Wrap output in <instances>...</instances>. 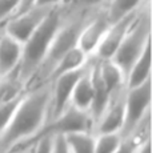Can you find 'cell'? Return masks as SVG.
<instances>
[{"label":"cell","mask_w":152,"mask_h":153,"mask_svg":"<svg viewBox=\"0 0 152 153\" xmlns=\"http://www.w3.org/2000/svg\"><path fill=\"white\" fill-rule=\"evenodd\" d=\"M51 101V89L40 88L23 96L3 132L0 133V152H10L16 144L35 136L44 125Z\"/></svg>","instance_id":"obj_1"},{"label":"cell","mask_w":152,"mask_h":153,"mask_svg":"<svg viewBox=\"0 0 152 153\" xmlns=\"http://www.w3.org/2000/svg\"><path fill=\"white\" fill-rule=\"evenodd\" d=\"M61 25L60 12L55 7L48 11L37 28L23 44V53L20 60V77L23 81L28 80L34 72L44 63L51 43Z\"/></svg>","instance_id":"obj_2"},{"label":"cell","mask_w":152,"mask_h":153,"mask_svg":"<svg viewBox=\"0 0 152 153\" xmlns=\"http://www.w3.org/2000/svg\"><path fill=\"white\" fill-rule=\"evenodd\" d=\"M151 42L150 23L148 20H136L124 36L120 45L111 57V60L120 68L124 77L130 72L132 64L140 56L143 49Z\"/></svg>","instance_id":"obj_3"},{"label":"cell","mask_w":152,"mask_h":153,"mask_svg":"<svg viewBox=\"0 0 152 153\" xmlns=\"http://www.w3.org/2000/svg\"><path fill=\"white\" fill-rule=\"evenodd\" d=\"M91 120L92 116L89 114V112L77 109L69 104L60 114L54 117V121L47 128H42L37 132L39 133L37 137L45 136V134L55 136V134H68L75 133V132H89Z\"/></svg>","instance_id":"obj_4"},{"label":"cell","mask_w":152,"mask_h":153,"mask_svg":"<svg viewBox=\"0 0 152 153\" xmlns=\"http://www.w3.org/2000/svg\"><path fill=\"white\" fill-rule=\"evenodd\" d=\"M151 102V79L133 88H128L124 97V126L123 131L130 132L139 124L148 112Z\"/></svg>","instance_id":"obj_5"},{"label":"cell","mask_w":152,"mask_h":153,"mask_svg":"<svg viewBox=\"0 0 152 153\" xmlns=\"http://www.w3.org/2000/svg\"><path fill=\"white\" fill-rule=\"evenodd\" d=\"M51 8L52 7H45V5H35L24 12L16 13L5 24L4 33L24 44Z\"/></svg>","instance_id":"obj_6"},{"label":"cell","mask_w":152,"mask_h":153,"mask_svg":"<svg viewBox=\"0 0 152 153\" xmlns=\"http://www.w3.org/2000/svg\"><path fill=\"white\" fill-rule=\"evenodd\" d=\"M84 71L86 69L81 68L54 77V87L51 89V101H49L52 109V119L60 114L69 105L74 87Z\"/></svg>","instance_id":"obj_7"},{"label":"cell","mask_w":152,"mask_h":153,"mask_svg":"<svg viewBox=\"0 0 152 153\" xmlns=\"http://www.w3.org/2000/svg\"><path fill=\"white\" fill-rule=\"evenodd\" d=\"M133 22H135V13L132 12L119 19L118 22L111 23L104 37L101 39L100 44L95 51V53L98 55V57L100 60H111V57L116 52L118 47L123 42L124 36L130 31L131 25L133 24Z\"/></svg>","instance_id":"obj_8"},{"label":"cell","mask_w":152,"mask_h":153,"mask_svg":"<svg viewBox=\"0 0 152 153\" xmlns=\"http://www.w3.org/2000/svg\"><path fill=\"white\" fill-rule=\"evenodd\" d=\"M111 23L106 13H101L99 16H96L87 25L81 27L80 32H79L76 45L86 55L95 53L96 48L99 47V44H100L101 39L104 37Z\"/></svg>","instance_id":"obj_9"},{"label":"cell","mask_w":152,"mask_h":153,"mask_svg":"<svg viewBox=\"0 0 152 153\" xmlns=\"http://www.w3.org/2000/svg\"><path fill=\"white\" fill-rule=\"evenodd\" d=\"M80 29H81V25L79 23H74V24H69L67 27H61L60 25L54 40H52L48 52H47L44 63L47 61V63L52 64V67H54V64L66 52H68L71 48H74L76 43H77V36Z\"/></svg>","instance_id":"obj_10"},{"label":"cell","mask_w":152,"mask_h":153,"mask_svg":"<svg viewBox=\"0 0 152 153\" xmlns=\"http://www.w3.org/2000/svg\"><path fill=\"white\" fill-rule=\"evenodd\" d=\"M23 53V44L8 36L0 35V77L10 76L11 72L20 64Z\"/></svg>","instance_id":"obj_11"},{"label":"cell","mask_w":152,"mask_h":153,"mask_svg":"<svg viewBox=\"0 0 152 153\" xmlns=\"http://www.w3.org/2000/svg\"><path fill=\"white\" fill-rule=\"evenodd\" d=\"M99 133H119L124 126V100L108 104L106 111L99 117Z\"/></svg>","instance_id":"obj_12"},{"label":"cell","mask_w":152,"mask_h":153,"mask_svg":"<svg viewBox=\"0 0 152 153\" xmlns=\"http://www.w3.org/2000/svg\"><path fill=\"white\" fill-rule=\"evenodd\" d=\"M151 79V42L145 45L140 56L132 64L130 72L125 76L128 88H133Z\"/></svg>","instance_id":"obj_13"},{"label":"cell","mask_w":152,"mask_h":153,"mask_svg":"<svg viewBox=\"0 0 152 153\" xmlns=\"http://www.w3.org/2000/svg\"><path fill=\"white\" fill-rule=\"evenodd\" d=\"M92 100H93V87H92L91 75H89V71L88 72L84 71L83 75L79 77V80L76 81L74 87L69 104L74 105L77 109L89 112L92 105Z\"/></svg>","instance_id":"obj_14"},{"label":"cell","mask_w":152,"mask_h":153,"mask_svg":"<svg viewBox=\"0 0 152 153\" xmlns=\"http://www.w3.org/2000/svg\"><path fill=\"white\" fill-rule=\"evenodd\" d=\"M88 55H86L77 45L71 48L68 52H66L52 67V77H56L59 75L67 72H74V71L84 68V64L87 61Z\"/></svg>","instance_id":"obj_15"},{"label":"cell","mask_w":152,"mask_h":153,"mask_svg":"<svg viewBox=\"0 0 152 153\" xmlns=\"http://www.w3.org/2000/svg\"><path fill=\"white\" fill-rule=\"evenodd\" d=\"M96 69H98L99 76H100L101 81L106 85L107 91L110 92L111 96L125 81V77L120 71V68L112 60H100L99 64H96Z\"/></svg>","instance_id":"obj_16"},{"label":"cell","mask_w":152,"mask_h":153,"mask_svg":"<svg viewBox=\"0 0 152 153\" xmlns=\"http://www.w3.org/2000/svg\"><path fill=\"white\" fill-rule=\"evenodd\" d=\"M71 153H95V137L89 132L64 134Z\"/></svg>","instance_id":"obj_17"},{"label":"cell","mask_w":152,"mask_h":153,"mask_svg":"<svg viewBox=\"0 0 152 153\" xmlns=\"http://www.w3.org/2000/svg\"><path fill=\"white\" fill-rule=\"evenodd\" d=\"M143 0H110V5L106 12L110 23H115L121 17L135 12L136 7Z\"/></svg>","instance_id":"obj_18"},{"label":"cell","mask_w":152,"mask_h":153,"mask_svg":"<svg viewBox=\"0 0 152 153\" xmlns=\"http://www.w3.org/2000/svg\"><path fill=\"white\" fill-rule=\"evenodd\" d=\"M123 140L119 133H99L95 137V153H115Z\"/></svg>","instance_id":"obj_19"},{"label":"cell","mask_w":152,"mask_h":153,"mask_svg":"<svg viewBox=\"0 0 152 153\" xmlns=\"http://www.w3.org/2000/svg\"><path fill=\"white\" fill-rule=\"evenodd\" d=\"M20 97H16V99H12V100H8V101H1L0 102V133L3 132V129L7 126V124L10 123L11 117L13 114V111L16 109L17 104H19Z\"/></svg>","instance_id":"obj_20"},{"label":"cell","mask_w":152,"mask_h":153,"mask_svg":"<svg viewBox=\"0 0 152 153\" xmlns=\"http://www.w3.org/2000/svg\"><path fill=\"white\" fill-rule=\"evenodd\" d=\"M22 0H0V22L7 19L11 15H15Z\"/></svg>","instance_id":"obj_21"},{"label":"cell","mask_w":152,"mask_h":153,"mask_svg":"<svg viewBox=\"0 0 152 153\" xmlns=\"http://www.w3.org/2000/svg\"><path fill=\"white\" fill-rule=\"evenodd\" d=\"M52 151V136L45 134L35 140V146L32 153H51Z\"/></svg>","instance_id":"obj_22"},{"label":"cell","mask_w":152,"mask_h":153,"mask_svg":"<svg viewBox=\"0 0 152 153\" xmlns=\"http://www.w3.org/2000/svg\"><path fill=\"white\" fill-rule=\"evenodd\" d=\"M51 153H71L67 145L64 134H55L52 136V151Z\"/></svg>","instance_id":"obj_23"},{"label":"cell","mask_w":152,"mask_h":153,"mask_svg":"<svg viewBox=\"0 0 152 153\" xmlns=\"http://www.w3.org/2000/svg\"><path fill=\"white\" fill-rule=\"evenodd\" d=\"M139 146V143L135 141L133 139H130L127 141H123L120 148L118 149L115 153H133L136 151V148Z\"/></svg>","instance_id":"obj_24"},{"label":"cell","mask_w":152,"mask_h":153,"mask_svg":"<svg viewBox=\"0 0 152 153\" xmlns=\"http://www.w3.org/2000/svg\"><path fill=\"white\" fill-rule=\"evenodd\" d=\"M36 1H37V0H22V1H20L19 8H17V11L15 12V15L20 13V12H24V11H27V10H30V8L35 7Z\"/></svg>","instance_id":"obj_25"},{"label":"cell","mask_w":152,"mask_h":153,"mask_svg":"<svg viewBox=\"0 0 152 153\" xmlns=\"http://www.w3.org/2000/svg\"><path fill=\"white\" fill-rule=\"evenodd\" d=\"M133 153H151V145L150 141H145V143H140L139 146L136 148V151Z\"/></svg>","instance_id":"obj_26"},{"label":"cell","mask_w":152,"mask_h":153,"mask_svg":"<svg viewBox=\"0 0 152 153\" xmlns=\"http://www.w3.org/2000/svg\"><path fill=\"white\" fill-rule=\"evenodd\" d=\"M63 0H37L35 5H45V7H55Z\"/></svg>","instance_id":"obj_27"},{"label":"cell","mask_w":152,"mask_h":153,"mask_svg":"<svg viewBox=\"0 0 152 153\" xmlns=\"http://www.w3.org/2000/svg\"><path fill=\"white\" fill-rule=\"evenodd\" d=\"M106 1V0H77L79 4L86 5V7H92V5H98L100 3Z\"/></svg>","instance_id":"obj_28"}]
</instances>
